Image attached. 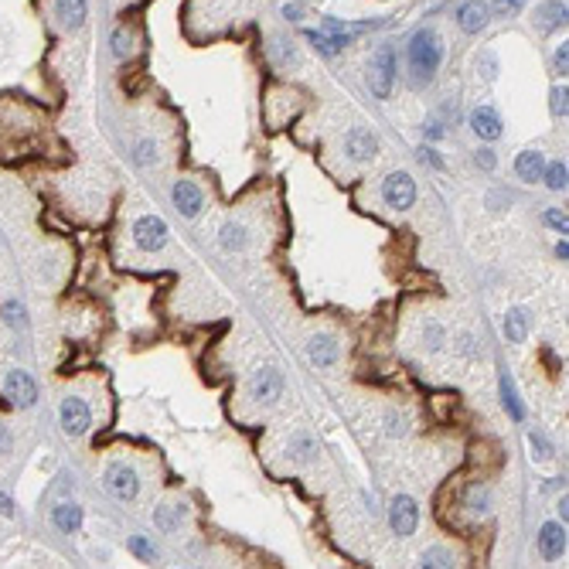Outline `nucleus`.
<instances>
[{"label":"nucleus","instance_id":"1","mask_svg":"<svg viewBox=\"0 0 569 569\" xmlns=\"http://www.w3.org/2000/svg\"><path fill=\"white\" fill-rule=\"evenodd\" d=\"M406 58H409V72H413L416 86H426L436 69H440V58H443V45H440V35L433 28H423L409 38V48H406Z\"/></svg>","mask_w":569,"mask_h":569},{"label":"nucleus","instance_id":"2","mask_svg":"<svg viewBox=\"0 0 569 569\" xmlns=\"http://www.w3.org/2000/svg\"><path fill=\"white\" fill-rule=\"evenodd\" d=\"M392 82H396V52L389 45H379L372 62H368V89L379 96V99H389L392 96Z\"/></svg>","mask_w":569,"mask_h":569},{"label":"nucleus","instance_id":"3","mask_svg":"<svg viewBox=\"0 0 569 569\" xmlns=\"http://www.w3.org/2000/svg\"><path fill=\"white\" fill-rule=\"evenodd\" d=\"M382 198H385L389 208H399V211H402V208H409L416 201V181L406 171L389 174V177L382 181Z\"/></svg>","mask_w":569,"mask_h":569},{"label":"nucleus","instance_id":"4","mask_svg":"<svg viewBox=\"0 0 569 569\" xmlns=\"http://www.w3.org/2000/svg\"><path fill=\"white\" fill-rule=\"evenodd\" d=\"M0 385H4V396L11 399L14 406H21V409H28V406H35V402H38V385H35V379H31L28 372H21V368L7 372Z\"/></svg>","mask_w":569,"mask_h":569},{"label":"nucleus","instance_id":"5","mask_svg":"<svg viewBox=\"0 0 569 569\" xmlns=\"http://www.w3.org/2000/svg\"><path fill=\"white\" fill-rule=\"evenodd\" d=\"M106 491L116 501H133L140 491V477L130 464H113L106 470Z\"/></svg>","mask_w":569,"mask_h":569},{"label":"nucleus","instance_id":"6","mask_svg":"<svg viewBox=\"0 0 569 569\" xmlns=\"http://www.w3.org/2000/svg\"><path fill=\"white\" fill-rule=\"evenodd\" d=\"M389 525H392V532H396L399 538L416 532L419 508H416V501L409 498V495H396V498H392V504H389Z\"/></svg>","mask_w":569,"mask_h":569},{"label":"nucleus","instance_id":"7","mask_svg":"<svg viewBox=\"0 0 569 569\" xmlns=\"http://www.w3.org/2000/svg\"><path fill=\"white\" fill-rule=\"evenodd\" d=\"M133 239H137V245L143 253H157V249H164V242H167V225H164V219H157V215H143V219L133 225Z\"/></svg>","mask_w":569,"mask_h":569},{"label":"nucleus","instance_id":"8","mask_svg":"<svg viewBox=\"0 0 569 569\" xmlns=\"http://www.w3.org/2000/svg\"><path fill=\"white\" fill-rule=\"evenodd\" d=\"M280 392H283V375H280L276 368H263V372H256L253 382H249V396L256 399V402H263V406H273L276 399H280Z\"/></svg>","mask_w":569,"mask_h":569},{"label":"nucleus","instance_id":"9","mask_svg":"<svg viewBox=\"0 0 569 569\" xmlns=\"http://www.w3.org/2000/svg\"><path fill=\"white\" fill-rule=\"evenodd\" d=\"M89 423H92V413H89V406L82 399L69 396L62 402V430L69 433V436H82V433L89 430Z\"/></svg>","mask_w":569,"mask_h":569},{"label":"nucleus","instance_id":"10","mask_svg":"<svg viewBox=\"0 0 569 569\" xmlns=\"http://www.w3.org/2000/svg\"><path fill=\"white\" fill-rule=\"evenodd\" d=\"M538 552H542L546 559H559V556L566 552V525L546 521V525L538 529Z\"/></svg>","mask_w":569,"mask_h":569},{"label":"nucleus","instance_id":"11","mask_svg":"<svg viewBox=\"0 0 569 569\" xmlns=\"http://www.w3.org/2000/svg\"><path fill=\"white\" fill-rule=\"evenodd\" d=\"M345 150H348L351 160H372V157L379 154V140L372 137V130L355 126V130L345 137Z\"/></svg>","mask_w":569,"mask_h":569},{"label":"nucleus","instance_id":"12","mask_svg":"<svg viewBox=\"0 0 569 569\" xmlns=\"http://www.w3.org/2000/svg\"><path fill=\"white\" fill-rule=\"evenodd\" d=\"M457 24H460V31H467V35L484 31V28H487V4H484V0H467V4H460Z\"/></svg>","mask_w":569,"mask_h":569},{"label":"nucleus","instance_id":"13","mask_svg":"<svg viewBox=\"0 0 569 569\" xmlns=\"http://www.w3.org/2000/svg\"><path fill=\"white\" fill-rule=\"evenodd\" d=\"M174 205H177V211L184 215V219H194L198 211H201V205H205V198H201V191L194 188L191 181H177L171 191Z\"/></svg>","mask_w":569,"mask_h":569},{"label":"nucleus","instance_id":"14","mask_svg":"<svg viewBox=\"0 0 569 569\" xmlns=\"http://www.w3.org/2000/svg\"><path fill=\"white\" fill-rule=\"evenodd\" d=\"M470 130L481 140H498L501 137V116L491 109V106H477L470 113Z\"/></svg>","mask_w":569,"mask_h":569},{"label":"nucleus","instance_id":"15","mask_svg":"<svg viewBox=\"0 0 569 569\" xmlns=\"http://www.w3.org/2000/svg\"><path fill=\"white\" fill-rule=\"evenodd\" d=\"M542 171H546V157L538 154V150H521V154H518L515 174L521 177V181L535 184V181H542Z\"/></svg>","mask_w":569,"mask_h":569},{"label":"nucleus","instance_id":"16","mask_svg":"<svg viewBox=\"0 0 569 569\" xmlns=\"http://www.w3.org/2000/svg\"><path fill=\"white\" fill-rule=\"evenodd\" d=\"M559 24H566V4H559V0H552V4H542V7L535 11V28H538L542 35H549V31H556Z\"/></svg>","mask_w":569,"mask_h":569},{"label":"nucleus","instance_id":"17","mask_svg":"<svg viewBox=\"0 0 569 569\" xmlns=\"http://www.w3.org/2000/svg\"><path fill=\"white\" fill-rule=\"evenodd\" d=\"M52 521H55V529H62V532H75V529L82 525V508L72 504V501H62V504L52 508Z\"/></svg>","mask_w":569,"mask_h":569},{"label":"nucleus","instance_id":"18","mask_svg":"<svg viewBox=\"0 0 569 569\" xmlns=\"http://www.w3.org/2000/svg\"><path fill=\"white\" fill-rule=\"evenodd\" d=\"M55 14L65 28H82L86 21V0H55Z\"/></svg>","mask_w":569,"mask_h":569},{"label":"nucleus","instance_id":"19","mask_svg":"<svg viewBox=\"0 0 569 569\" xmlns=\"http://www.w3.org/2000/svg\"><path fill=\"white\" fill-rule=\"evenodd\" d=\"M501 331H504V338H508L512 345H521V341L529 338V317H525V311H508L504 314Z\"/></svg>","mask_w":569,"mask_h":569},{"label":"nucleus","instance_id":"20","mask_svg":"<svg viewBox=\"0 0 569 569\" xmlns=\"http://www.w3.org/2000/svg\"><path fill=\"white\" fill-rule=\"evenodd\" d=\"M181 521H184V508L181 504H160V508H154V525L160 532H177Z\"/></svg>","mask_w":569,"mask_h":569},{"label":"nucleus","instance_id":"21","mask_svg":"<svg viewBox=\"0 0 569 569\" xmlns=\"http://www.w3.org/2000/svg\"><path fill=\"white\" fill-rule=\"evenodd\" d=\"M307 38L317 45V52L324 55H338L345 45H351V35H331V31H307Z\"/></svg>","mask_w":569,"mask_h":569},{"label":"nucleus","instance_id":"22","mask_svg":"<svg viewBox=\"0 0 569 569\" xmlns=\"http://www.w3.org/2000/svg\"><path fill=\"white\" fill-rule=\"evenodd\" d=\"M542 181L549 184V191H566L569 184V171L563 160H552V164H546V171H542Z\"/></svg>","mask_w":569,"mask_h":569},{"label":"nucleus","instance_id":"23","mask_svg":"<svg viewBox=\"0 0 569 569\" xmlns=\"http://www.w3.org/2000/svg\"><path fill=\"white\" fill-rule=\"evenodd\" d=\"M311 358L317 365H334V358H338V345H334V338H314L311 341Z\"/></svg>","mask_w":569,"mask_h":569},{"label":"nucleus","instance_id":"24","mask_svg":"<svg viewBox=\"0 0 569 569\" xmlns=\"http://www.w3.org/2000/svg\"><path fill=\"white\" fill-rule=\"evenodd\" d=\"M314 453H317V443H314L307 433H294V436H290V457H294V460H311Z\"/></svg>","mask_w":569,"mask_h":569},{"label":"nucleus","instance_id":"25","mask_svg":"<svg viewBox=\"0 0 569 569\" xmlns=\"http://www.w3.org/2000/svg\"><path fill=\"white\" fill-rule=\"evenodd\" d=\"M467 508H470L474 515H484V512L491 508V495H487L484 484H474V487L467 491Z\"/></svg>","mask_w":569,"mask_h":569},{"label":"nucleus","instance_id":"26","mask_svg":"<svg viewBox=\"0 0 569 569\" xmlns=\"http://www.w3.org/2000/svg\"><path fill=\"white\" fill-rule=\"evenodd\" d=\"M113 55H116V58H130V55H133V35H130L126 28H116V35H113Z\"/></svg>","mask_w":569,"mask_h":569},{"label":"nucleus","instance_id":"27","mask_svg":"<svg viewBox=\"0 0 569 569\" xmlns=\"http://www.w3.org/2000/svg\"><path fill=\"white\" fill-rule=\"evenodd\" d=\"M130 552L140 556V559H147V563H154L157 559V546L150 542V538H143V535H133V538H130Z\"/></svg>","mask_w":569,"mask_h":569},{"label":"nucleus","instance_id":"28","mask_svg":"<svg viewBox=\"0 0 569 569\" xmlns=\"http://www.w3.org/2000/svg\"><path fill=\"white\" fill-rule=\"evenodd\" d=\"M222 245L228 249V253H232V249H242V245H245V228H242V225H225Z\"/></svg>","mask_w":569,"mask_h":569},{"label":"nucleus","instance_id":"29","mask_svg":"<svg viewBox=\"0 0 569 569\" xmlns=\"http://www.w3.org/2000/svg\"><path fill=\"white\" fill-rule=\"evenodd\" d=\"M501 392H504V406H508V413L515 416V419H521V406H518L515 389H512V382L508 379H501Z\"/></svg>","mask_w":569,"mask_h":569},{"label":"nucleus","instance_id":"30","mask_svg":"<svg viewBox=\"0 0 569 569\" xmlns=\"http://www.w3.org/2000/svg\"><path fill=\"white\" fill-rule=\"evenodd\" d=\"M521 7H525V0H495V11L501 18H515Z\"/></svg>","mask_w":569,"mask_h":569},{"label":"nucleus","instance_id":"31","mask_svg":"<svg viewBox=\"0 0 569 569\" xmlns=\"http://www.w3.org/2000/svg\"><path fill=\"white\" fill-rule=\"evenodd\" d=\"M423 566H453V559H450L447 552L430 549V552H423Z\"/></svg>","mask_w":569,"mask_h":569},{"label":"nucleus","instance_id":"32","mask_svg":"<svg viewBox=\"0 0 569 569\" xmlns=\"http://www.w3.org/2000/svg\"><path fill=\"white\" fill-rule=\"evenodd\" d=\"M566 96H569L566 86H563V89H552V113H556V116H566V109H569Z\"/></svg>","mask_w":569,"mask_h":569},{"label":"nucleus","instance_id":"33","mask_svg":"<svg viewBox=\"0 0 569 569\" xmlns=\"http://www.w3.org/2000/svg\"><path fill=\"white\" fill-rule=\"evenodd\" d=\"M477 69H484V79H495V72H498V62H495V55L484 52L481 58H477Z\"/></svg>","mask_w":569,"mask_h":569},{"label":"nucleus","instance_id":"34","mask_svg":"<svg viewBox=\"0 0 569 569\" xmlns=\"http://www.w3.org/2000/svg\"><path fill=\"white\" fill-rule=\"evenodd\" d=\"M546 222H549L552 228H559V232H566V228H569L566 215H563V211H556V208H549V211H546Z\"/></svg>","mask_w":569,"mask_h":569},{"label":"nucleus","instance_id":"35","mask_svg":"<svg viewBox=\"0 0 569 569\" xmlns=\"http://www.w3.org/2000/svg\"><path fill=\"white\" fill-rule=\"evenodd\" d=\"M529 443H532V450H538V457H549V443H546V436L529 433Z\"/></svg>","mask_w":569,"mask_h":569},{"label":"nucleus","instance_id":"36","mask_svg":"<svg viewBox=\"0 0 569 569\" xmlns=\"http://www.w3.org/2000/svg\"><path fill=\"white\" fill-rule=\"evenodd\" d=\"M474 160H477V167H484V171H495V154H491V150H477Z\"/></svg>","mask_w":569,"mask_h":569},{"label":"nucleus","instance_id":"37","mask_svg":"<svg viewBox=\"0 0 569 569\" xmlns=\"http://www.w3.org/2000/svg\"><path fill=\"white\" fill-rule=\"evenodd\" d=\"M406 433V419L402 416H389V436H402Z\"/></svg>","mask_w":569,"mask_h":569},{"label":"nucleus","instance_id":"38","mask_svg":"<svg viewBox=\"0 0 569 569\" xmlns=\"http://www.w3.org/2000/svg\"><path fill=\"white\" fill-rule=\"evenodd\" d=\"M4 314H7V324H21V314L24 311H21V304H7Z\"/></svg>","mask_w":569,"mask_h":569},{"label":"nucleus","instance_id":"39","mask_svg":"<svg viewBox=\"0 0 569 569\" xmlns=\"http://www.w3.org/2000/svg\"><path fill=\"white\" fill-rule=\"evenodd\" d=\"M552 65H556V72H563L566 75V65H569V58H566V45L556 52V58H552Z\"/></svg>","mask_w":569,"mask_h":569},{"label":"nucleus","instance_id":"40","mask_svg":"<svg viewBox=\"0 0 569 569\" xmlns=\"http://www.w3.org/2000/svg\"><path fill=\"white\" fill-rule=\"evenodd\" d=\"M11 450V433H7V426L0 423V453H7Z\"/></svg>","mask_w":569,"mask_h":569},{"label":"nucleus","instance_id":"41","mask_svg":"<svg viewBox=\"0 0 569 569\" xmlns=\"http://www.w3.org/2000/svg\"><path fill=\"white\" fill-rule=\"evenodd\" d=\"M423 160H430L433 167H443V160L436 157V150H423Z\"/></svg>","mask_w":569,"mask_h":569},{"label":"nucleus","instance_id":"42","mask_svg":"<svg viewBox=\"0 0 569 569\" xmlns=\"http://www.w3.org/2000/svg\"><path fill=\"white\" fill-rule=\"evenodd\" d=\"M140 164H150V143H140Z\"/></svg>","mask_w":569,"mask_h":569},{"label":"nucleus","instance_id":"43","mask_svg":"<svg viewBox=\"0 0 569 569\" xmlns=\"http://www.w3.org/2000/svg\"><path fill=\"white\" fill-rule=\"evenodd\" d=\"M283 14H287V18L294 21L297 14H300V7H297V4H287V7H283Z\"/></svg>","mask_w":569,"mask_h":569},{"label":"nucleus","instance_id":"44","mask_svg":"<svg viewBox=\"0 0 569 569\" xmlns=\"http://www.w3.org/2000/svg\"><path fill=\"white\" fill-rule=\"evenodd\" d=\"M556 256H559V259H566V256H569V245H566V239H563V242H559V245H556Z\"/></svg>","mask_w":569,"mask_h":569},{"label":"nucleus","instance_id":"45","mask_svg":"<svg viewBox=\"0 0 569 569\" xmlns=\"http://www.w3.org/2000/svg\"><path fill=\"white\" fill-rule=\"evenodd\" d=\"M0 512H4V515H11V512H14V508H11V501H7V495H0Z\"/></svg>","mask_w":569,"mask_h":569}]
</instances>
